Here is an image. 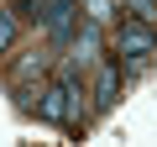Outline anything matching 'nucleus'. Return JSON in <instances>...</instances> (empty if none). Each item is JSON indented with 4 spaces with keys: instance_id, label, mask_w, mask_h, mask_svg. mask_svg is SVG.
Listing matches in <instances>:
<instances>
[{
    "instance_id": "nucleus-2",
    "label": "nucleus",
    "mask_w": 157,
    "mask_h": 147,
    "mask_svg": "<svg viewBox=\"0 0 157 147\" xmlns=\"http://www.w3.org/2000/svg\"><path fill=\"white\" fill-rule=\"evenodd\" d=\"M68 100H73V89H68V84H52V89L42 95V105H37L42 121H73V105H68Z\"/></svg>"
},
{
    "instance_id": "nucleus-4",
    "label": "nucleus",
    "mask_w": 157,
    "mask_h": 147,
    "mask_svg": "<svg viewBox=\"0 0 157 147\" xmlns=\"http://www.w3.org/2000/svg\"><path fill=\"white\" fill-rule=\"evenodd\" d=\"M121 6H131V16L141 21H157V0H121Z\"/></svg>"
},
{
    "instance_id": "nucleus-1",
    "label": "nucleus",
    "mask_w": 157,
    "mask_h": 147,
    "mask_svg": "<svg viewBox=\"0 0 157 147\" xmlns=\"http://www.w3.org/2000/svg\"><path fill=\"white\" fill-rule=\"evenodd\" d=\"M152 47H157V26H152V21L136 16V21L121 26V53H126V58H141V53H152Z\"/></svg>"
},
{
    "instance_id": "nucleus-6",
    "label": "nucleus",
    "mask_w": 157,
    "mask_h": 147,
    "mask_svg": "<svg viewBox=\"0 0 157 147\" xmlns=\"http://www.w3.org/2000/svg\"><path fill=\"white\" fill-rule=\"evenodd\" d=\"M89 21H110V6H105V0H89Z\"/></svg>"
},
{
    "instance_id": "nucleus-5",
    "label": "nucleus",
    "mask_w": 157,
    "mask_h": 147,
    "mask_svg": "<svg viewBox=\"0 0 157 147\" xmlns=\"http://www.w3.org/2000/svg\"><path fill=\"white\" fill-rule=\"evenodd\" d=\"M11 37H16V16H11V11H0V53L11 47Z\"/></svg>"
},
{
    "instance_id": "nucleus-3",
    "label": "nucleus",
    "mask_w": 157,
    "mask_h": 147,
    "mask_svg": "<svg viewBox=\"0 0 157 147\" xmlns=\"http://www.w3.org/2000/svg\"><path fill=\"white\" fill-rule=\"evenodd\" d=\"M94 95H100V105H105V110L115 105V68H100V84H94Z\"/></svg>"
}]
</instances>
